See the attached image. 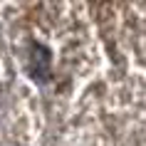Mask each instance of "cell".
I'll use <instances>...</instances> for the list:
<instances>
[{"instance_id":"obj_1","label":"cell","mask_w":146,"mask_h":146,"mask_svg":"<svg viewBox=\"0 0 146 146\" xmlns=\"http://www.w3.org/2000/svg\"><path fill=\"white\" fill-rule=\"evenodd\" d=\"M10 45L25 79L62 99L77 94L102 67L99 20L82 3H37L13 8Z\"/></svg>"},{"instance_id":"obj_2","label":"cell","mask_w":146,"mask_h":146,"mask_svg":"<svg viewBox=\"0 0 146 146\" xmlns=\"http://www.w3.org/2000/svg\"><path fill=\"white\" fill-rule=\"evenodd\" d=\"M99 27L109 42L114 60L131 79L146 84V3L102 5Z\"/></svg>"},{"instance_id":"obj_3","label":"cell","mask_w":146,"mask_h":146,"mask_svg":"<svg viewBox=\"0 0 146 146\" xmlns=\"http://www.w3.org/2000/svg\"><path fill=\"white\" fill-rule=\"evenodd\" d=\"M107 99L116 126L104 146H146V84L134 79L131 87H116Z\"/></svg>"}]
</instances>
